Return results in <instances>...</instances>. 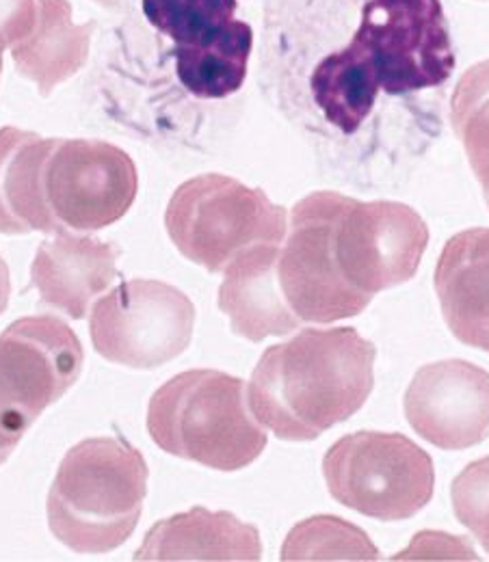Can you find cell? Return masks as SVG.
I'll return each instance as SVG.
<instances>
[{
	"label": "cell",
	"instance_id": "cell-1",
	"mask_svg": "<svg viewBox=\"0 0 489 562\" xmlns=\"http://www.w3.org/2000/svg\"><path fill=\"white\" fill-rule=\"evenodd\" d=\"M308 91L321 120L375 156L388 117H410L431 140L457 57L442 0H327Z\"/></svg>",
	"mask_w": 489,
	"mask_h": 562
},
{
	"label": "cell",
	"instance_id": "cell-2",
	"mask_svg": "<svg viewBox=\"0 0 489 562\" xmlns=\"http://www.w3.org/2000/svg\"><path fill=\"white\" fill-rule=\"evenodd\" d=\"M375 355L351 327L303 329L263 352L247 387L249 409L278 439L312 441L364 407Z\"/></svg>",
	"mask_w": 489,
	"mask_h": 562
},
{
	"label": "cell",
	"instance_id": "cell-3",
	"mask_svg": "<svg viewBox=\"0 0 489 562\" xmlns=\"http://www.w3.org/2000/svg\"><path fill=\"white\" fill-rule=\"evenodd\" d=\"M429 227L401 202H359L334 191L308 198L303 251L312 273L364 312L377 292L412 280Z\"/></svg>",
	"mask_w": 489,
	"mask_h": 562
},
{
	"label": "cell",
	"instance_id": "cell-4",
	"mask_svg": "<svg viewBox=\"0 0 489 562\" xmlns=\"http://www.w3.org/2000/svg\"><path fill=\"white\" fill-rule=\"evenodd\" d=\"M147 463L122 437L76 443L48 493V526L78 554H107L135 532L147 495Z\"/></svg>",
	"mask_w": 489,
	"mask_h": 562
},
{
	"label": "cell",
	"instance_id": "cell-5",
	"mask_svg": "<svg viewBox=\"0 0 489 562\" xmlns=\"http://www.w3.org/2000/svg\"><path fill=\"white\" fill-rule=\"evenodd\" d=\"M147 430L167 454L219 472L243 470L267 448L243 379L219 370H187L158 387L147 407Z\"/></svg>",
	"mask_w": 489,
	"mask_h": 562
},
{
	"label": "cell",
	"instance_id": "cell-6",
	"mask_svg": "<svg viewBox=\"0 0 489 562\" xmlns=\"http://www.w3.org/2000/svg\"><path fill=\"white\" fill-rule=\"evenodd\" d=\"M165 227L178 251L209 273L225 269L263 245H281L288 214L265 191L204 173L180 184L165 212Z\"/></svg>",
	"mask_w": 489,
	"mask_h": 562
},
{
	"label": "cell",
	"instance_id": "cell-7",
	"mask_svg": "<svg viewBox=\"0 0 489 562\" xmlns=\"http://www.w3.org/2000/svg\"><path fill=\"white\" fill-rule=\"evenodd\" d=\"M336 502L377 521L412 519L433 497L431 457L399 432L359 430L338 439L323 459Z\"/></svg>",
	"mask_w": 489,
	"mask_h": 562
},
{
	"label": "cell",
	"instance_id": "cell-8",
	"mask_svg": "<svg viewBox=\"0 0 489 562\" xmlns=\"http://www.w3.org/2000/svg\"><path fill=\"white\" fill-rule=\"evenodd\" d=\"M82 361L80 340L55 316H26L0 334V465L35 420L68 394Z\"/></svg>",
	"mask_w": 489,
	"mask_h": 562
},
{
	"label": "cell",
	"instance_id": "cell-9",
	"mask_svg": "<svg viewBox=\"0 0 489 562\" xmlns=\"http://www.w3.org/2000/svg\"><path fill=\"white\" fill-rule=\"evenodd\" d=\"M196 305L178 288L156 280H131L102 296L89 318L93 349L104 359L149 370L189 349Z\"/></svg>",
	"mask_w": 489,
	"mask_h": 562
},
{
	"label": "cell",
	"instance_id": "cell-10",
	"mask_svg": "<svg viewBox=\"0 0 489 562\" xmlns=\"http://www.w3.org/2000/svg\"><path fill=\"white\" fill-rule=\"evenodd\" d=\"M137 187V167L118 145L55 140L46 165V198L64 229L96 232L118 223L135 204Z\"/></svg>",
	"mask_w": 489,
	"mask_h": 562
},
{
	"label": "cell",
	"instance_id": "cell-11",
	"mask_svg": "<svg viewBox=\"0 0 489 562\" xmlns=\"http://www.w3.org/2000/svg\"><path fill=\"white\" fill-rule=\"evenodd\" d=\"M405 416L440 450H468L489 437V372L446 359L420 368L405 392Z\"/></svg>",
	"mask_w": 489,
	"mask_h": 562
},
{
	"label": "cell",
	"instance_id": "cell-12",
	"mask_svg": "<svg viewBox=\"0 0 489 562\" xmlns=\"http://www.w3.org/2000/svg\"><path fill=\"white\" fill-rule=\"evenodd\" d=\"M118 276V249L91 236L62 229L44 240L31 267V281L42 303L82 321L91 301Z\"/></svg>",
	"mask_w": 489,
	"mask_h": 562
},
{
	"label": "cell",
	"instance_id": "cell-13",
	"mask_svg": "<svg viewBox=\"0 0 489 562\" xmlns=\"http://www.w3.org/2000/svg\"><path fill=\"white\" fill-rule=\"evenodd\" d=\"M433 281L451 334L466 347L489 352V227L451 236Z\"/></svg>",
	"mask_w": 489,
	"mask_h": 562
},
{
	"label": "cell",
	"instance_id": "cell-14",
	"mask_svg": "<svg viewBox=\"0 0 489 562\" xmlns=\"http://www.w3.org/2000/svg\"><path fill=\"white\" fill-rule=\"evenodd\" d=\"M281 245H263L225 269L219 288V307L230 318L232 331L249 342L288 336L303 323L281 294L278 260Z\"/></svg>",
	"mask_w": 489,
	"mask_h": 562
},
{
	"label": "cell",
	"instance_id": "cell-15",
	"mask_svg": "<svg viewBox=\"0 0 489 562\" xmlns=\"http://www.w3.org/2000/svg\"><path fill=\"white\" fill-rule=\"evenodd\" d=\"M263 543L256 526L227 510L196 506L158 521L143 539L135 561H260Z\"/></svg>",
	"mask_w": 489,
	"mask_h": 562
},
{
	"label": "cell",
	"instance_id": "cell-16",
	"mask_svg": "<svg viewBox=\"0 0 489 562\" xmlns=\"http://www.w3.org/2000/svg\"><path fill=\"white\" fill-rule=\"evenodd\" d=\"M55 140L11 126L0 131V234L64 229L46 198V165Z\"/></svg>",
	"mask_w": 489,
	"mask_h": 562
},
{
	"label": "cell",
	"instance_id": "cell-17",
	"mask_svg": "<svg viewBox=\"0 0 489 562\" xmlns=\"http://www.w3.org/2000/svg\"><path fill=\"white\" fill-rule=\"evenodd\" d=\"M96 22L74 24L68 0H37L33 31L11 48L18 71L40 87L46 98L70 80L89 59V44Z\"/></svg>",
	"mask_w": 489,
	"mask_h": 562
},
{
	"label": "cell",
	"instance_id": "cell-18",
	"mask_svg": "<svg viewBox=\"0 0 489 562\" xmlns=\"http://www.w3.org/2000/svg\"><path fill=\"white\" fill-rule=\"evenodd\" d=\"M238 0H143L147 22L171 50H200L221 42L238 24Z\"/></svg>",
	"mask_w": 489,
	"mask_h": 562
},
{
	"label": "cell",
	"instance_id": "cell-19",
	"mask_svg": "<svg viewBox=\"0 0 489 562\" xmlns=\"http://www.w3.org/2000/svg\"><path fill=\"white\" fill-rule=\"evenodd\" d=\"M451 124L489 209V59L462 74L451 100Z\"/></svg>",
	"mask_w": 489,
	"mask_h": 562
},
{
	"label": "cell",
	"instance_id": "cell-20",
	"mask_svg": "<svg viewBox=\"0 0 489 562\" xmlns=\"http://www.w3.org/2000/svg\"><path fill=\"white\" fill-rule=\"evenodd\" d=\"M281 561H379L364 530L332 515L297 524L284 541Z\"/></svg>",
	"mask_w": 489,
	"mask_h": 562
},
{
	"label": "cell",
	"instance_id": "cell-21",
	"mask_svg": "<svg viewBox=\"0 0 489 562\" xmlns=\"http://www.w3.org/2000/svg\"><path fill=\"white\" fill-rule=\"evenodd\" d=\"M453 513L489 554V457L473 461L453 481Z\"/></svg>",
	"mask_w": 489,
	"mask_h": 562
},
{
	"label": "cell",
	"instance_id": "cell-22",
	"mask_svg": "<svg viewBox=\"0 0 489 562\" xmlns=\"http://www.w3.org/2000/svg\"><path fill=\"white\" fill-rule=\"evenodd\" d=\"M420 559H466V561H479V557L473 552V548L455 539L451 535L442 532H420L410 546L408 552H401L394 561H420Z\"/></svg>",
	"mask_w": 489,
	"mask_h": 562
},
{
	"label": "cell",
	"instance_id": "cell-23",
	"mask_svg": "<svg viewBox=\"0 0 489 562\" xmlns=\"http://www.w3.org/2000/svg\"><path fill=\"white\" fill-rule=\"evenodd\" d=\"M35 20V0H0V59L7 48H13L33 31Z\"/></svg>",
	"mask_w": 489,
	"mask_h": 562
},
{
	"label": "cell",
	"instance_id": "cell-24",
	"mask_svg": "<svg viewBox=\"0 0 489 562\" xmlns=\"http://www.w3.org/2000/svg\"><path fill=\"white\" fill-rule=\"evenodd\" d=\"M9 296H11L9 267H7V262L0 258V314L7 310V305H9Z\"/></svg>",
	"mask_w": 489,
	"mask_h": 562
},
{
	"label": "cell",
	"instance_id": "cell-25",
	"mask_svg": "<svg viewBox=\"0 0 489 562\" xmlns=\"http://www.w3.org/2000/svg\"><path fill=\"white\" fill-rule=\"evenodd\" d=\"M93 2H98V4H104V7H113V4H118L120 0H93Z\"/></svg>",
	"mask_w": 489,
	"mask_h": 562
},
{
	"label": "cell",
	"instance_id": "cell-26",
	"mask_svg": "<svg viewBox=\"0 0 489 562\" xmlns=\"http://www.w3.org/2000/svg\"><path fill=\"white\" fill-rule=\"evenodd\" d=\"M0 71H2V59H0Z\"/></svg>",
	"mask_w": 489,
	"mask_h": 562
},
{
	"label": "cell",
	"instance_id": "cell-27",
	"mask_svg": "<svg viewBox=\"0 0 489 562\" xmlns=\"http://www.w3.org/2000/svg\"><path fill=\"white\" fill-rule=\"evenodd\" d=\"M479 2H489V0H479Z\"/></svg>",
	"mask_w": 489,
	"mask_h": 562
}]
</instances>
